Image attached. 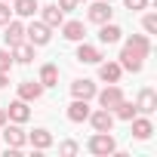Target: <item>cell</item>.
I'll use <instances>...</instances> for the list:
<instances>
[{"instance_id": "obj_2", "label": "cell", "mask_w": 157, "mask_h": 157, "mask_svg": "<svg viewBox=\"0 0 157 157\" xmlns=\"http://www.w3.org/2000/svg\"><path fill=\"white\" fill-rule=\"evenodd\" d=\"M86 148H90V154L108 157V154H114V151H117V142H114V136H111V132H96V136L86 142Z\"/></svg>"}, {"instance_id": "obj_25", "label": "cell", "mask_w": 157, "mask_h": 157, "mask_svg": "<svg viewBox=\"0 0 157 157\" xmlns=\"http://www.w3.org/2000/svg\"><path fill=\"white\" fill-rule=\"evenodd\" d=\"M10 68H13V52L0 49V74H10Z\"/></svg>"}, {"instance_id": "obj_11", "label": "cell", "mask_w": 157, "mask_h": 157, "mask_svg": "<svg viewBox=\"0 0 157 157\" xmlns=\"http://www.w3.org/2000/svg\"><path fill=\"white\" fill-rule=\"evenodd\" d=\"M3 139H6V148H22L28 142V132L22 129V123H13V126H6Z\"/></svg>"}, {"instance_id": "obj_23", "label": "cell", "mask_w": 157, "mask_h": 157, "mask_svg": "<svg viewBox=\"0 0 157 157\" xmlns=\"http://www.w3.org/2000/svg\"><path fill=\"white\" fill-rule=\"evenodd\" d=\"M114 114H117V117H120V120H132V117H136V114H139V108H136V105H132V102H126V99H123V102H120V105H117V108H114Z\"/></svg>"}, {"instance_id": "obj_30", "label": "cell", "mask_w": 157, "mask_h": 157, "mask_svg": "<svg viewBox=\"0 0 157 157\" xmlns=\"http://www.w3.org/2000/svg\"><path fill=\"white\" fill-rule=\"evenodd\" d=\"M123 3H126V10H145L148 0H123Z\"/></svg>"}, {"instance_id": "obj_7", "label": "cell", "mask_w": 157, "mask_h": 157, "mask_svg": "<svg viewBox=\"0 0 157 157\" xmlns=\"http://www.w3.org/2000/svg\"><path fill=\"white\" fill-rule=\"evenodd\" d=\"M102 59H105V56H102L99 46H90V43L80 40V46H77V62H83V65H99Z\"/></svg>"}, {"instance_id": "obj_28", "label": "cell", "mask_w": 157, "mask_h": 157, "mask_svg": "<svg viewBox=\"0 0 157 157\" xmlns=\"http://www.w3.org/2000/svg\"><path fill=\"white\" fill-rule=\"evenodd\" d=\"M77 3H80V0H59L56 6H59L62 13H71V10H77Z\"/></svg>"}, {"instance_id": "obj_3", "label": "cell", "mask_w": 157, "mask_h": 157, "mask_svg": "<svg viewBox=\"0 0 157 157\" xmlns=\"http://www.w3.org/2000/svg\"><path fill=\"white\" fill-rule=\"evenodd\" d=\"M25 37H28V43H34V46H46L49 43V25H43V22H31L28 28H25Z\"/></svg>"}, {"instance_id": "obj_33", "label": "cell", "mask_w": 157, "mask_h": 157, "mask_svg": "<svg viewBox=\"0 0 157 157\" xmlns=\"http://www.w3.org/2000/svg\"><path fill=\"white\" fill-rule=\"evenodd\" d=\"M105 3H114V0H105Z\"/></svg>"}, {"instance_id": "obj_24", "label": "cell", "mask_w": 157, "mask_h": 157, "mask_svg": "<svg viewBox=\"0 0 157 157\" xmlns=\"http://www.w3.org/2000/svg\"><path fill=\"white\" fill-rule=\"evenodd\" d=\"M13 3H16V13H19V16H25V19H28V16H34V13L40 10V6H37V0H13Z\"/></svg>"}, {"instance_id": "obj_10", "label": "cell", "mask_w": 157, "mask_h": 157, "mask_svg": "<svg viewBox=\"0 0 157 157\" xmlns=\"http://www.w3.org/2000/svg\"><path fill=\"white\" fill-rule=\"evenodd\" d=\"M40 96H43V83H40V80H25V83H19V99L37 102Z\"/></svg>"}, {"instance_id": "obj_18", "label": "cell", "mask_w": 157, "mask_h": 157, "mask_svg": "<svg viewBox=\"0 0 157 157\" xmlns=\"http://www.w3.org/2000/svg\"><path fill=\"white\" fill-rule=\"evenodd\" d=\"M43 10V25H49V28H59L62 22H65V13L56 6V3H49V6H40Z\"/></svg>"}, {"instance_id": "obj_16", "label": "cell", "mask_w": 157, "mask_h": 157, "mask_svg": "<svg viewBox=\"0 0 157 157\" xmlns=\"http://www.w3.org/2000/svg\"><path fill=\"white\" fill-rule=\"evenodd\" d=\"M13 62H19V65H31V62H34V43H28V40L16 43V46H13Z\"/></svg>"}, {"instance_id": "obj_17", "label": "cell", "mask_w": 157, "mask_h": 157, "mask_svg": "<svg viewBox=\"0 0 157 157\" xmlns=\"http://www.w3.org/2000/svg\"><path fill=\"white\" fill-rule=\"evenodd\" d=\"M136 108H139L142 114H151V111L157 108V93H154L151 86H145V90L139 93V102H136Z\"/></svg>"}, {"instance_id": "obj_32", "label": "cell", "mask_w": 157, "mask_h": 157, "mask_svg": "<svg viewBox=\"0 0 157 157\" xmlns=\"http://www.w3.org/2000/svg\"><path fill=\"white\" fill-rule=\"evenodd\" d=\"M6 123V108H0V126Z\"/></svg>"}, {"instance_id": "obj_4", "label": "cell", "mask_w": 157, "mask_h": 157, "mask_svg": "<svg viewBox=\"0 0 157 157\" xmlns=\"http://www.w3.org/2000/svg\"><path fill=\"white\" fill-rule=\"evenodd\" d=\"M86 120L93 123V129H96V132H111V126H114V111L99 108V111H90V117H86Z\"/></svg>"}, {"instance_id": "obj_34", "label": "cell", "mask_w": 157, "mask_h": 157, "mask_svg": "<svg viewBox=\"0 0 157 157\" xmlns=\"http://www.w3.org/2000/svg\"><path fill=\"white\" fill-rule=\"evenodd\" d=\"M80 3H83V0H80Z\"/></svg>"}, {"instance_id": "obj_13", "label": "cell", "mask_w": 157, "mask_h": 157, "mask_svg": "<svg viewBox=\"0 0 157 157\" xmlns=\"http://www.w3.org/2000/svg\"><path fill=\"white\" fill-rule=\"evenodd\" d=\"M59 28H62L65 40H74V43H80V40L86 37V28H83V22H74V19H71V22H62Z\"/></svg>"}, {"instance_id": "obj_26", "label": "cell", "mask_w": 157, "mask_h": 157, "mask_svg": "<svg viewBox=\"0 0 157 157\" xmlns=\"http://www.w3.org/2000/svg\"><path fill=\"white\" fill-rule=\"evenodd\" d=\"M142 25H145V31H148V34H154V31H157V16H154V13H148V16L142 19Z\"/></svg>"}, {"instance_id": "obj_6", "label": "cell", "mask_w": 157, "mask_h": 157, "mask_svg": "<svg viewBox=\"0 0 157 157\" xmlns=\"http://www.w3.org/2000/svg\"><path fill=\"white\" fill-rule=\"evenodd\" d=\"M28 117H31V108H28L25 99H16L6 108V120H13V123H28Z\"/></svg>"}, {"instance_id": "obj_15", "label": "cell", "mask_w": 157, "mask_h": 157, "mask_svg": "<svg viewBox=\"0 0 157 157\" xmlns=\"http://www.w3.org/2000/svg\"><path fill=\"white\" fill-rule=\"evenodd\" d=\"M120 74H123L120 62H99V77H102L105 83H117Z\"/></svg>"}, {"instance_id": "obj_27", "label": "cell", "mask_w": 157, "mask_h": 157, "mask_svg": "<svg viewBox=\"0 0 157 157\" xmlns=\"http://www.w3.org/2000/svg\"><path fill=\"white\" fill-rule=\"evenodd\" d=\"M59 151L71 157V154H77V142H71V139H68V142H62V145H59Z\"/></svg>"}, {"instance_id": "obj_9", "label": "cell", "mask_w": 157, "mask_h": 157, "mask_svg": "<svg viewBox=\"0 0 157 157\" xmlns=\"http://www.w3.org/2000/svg\"><path fill=\"white\" fill-rule=\"evenodd\" d=\"M111 13H114V10H111V3L99 0V3H93V6H90V13H86V16H90V22L105 25V22H111Z\"/></svg>"}, {"instance_id": "obj_14", "label": "cell", "mask_w": 157, "mask_h": 157, "mask_svg": "<svg viewBox=\"0 0 157 157\" xmlns=\"http://www.w3.org/2000/svg\"><path fill=\"white\" fill-rule=\"evenodd\" d=\"M96 93H99V90H96V83H93V80H86V77H83V80H74V83H71V96H74V99H86V102H90Z\"/></svg>"}, {"instance_id": "obj_8", "label": "cell", "mask_w": 157, "mask_h": 157, "mask_svg": "<svg viewBox=\"0 0 157 157\" xmlns=\"http://www.w3.org/2000/svg\"><path fill=\"white\" fill-rule=\"evenodd\" d=\"M3 28H6V31H3V40H6V46H10V49H13L16 43H22V40H25V25H22V22H13V19H10Z\"/></svg>"}, {"instance_id": "obj_12", "label": "cell", "mask_w": 157, "mask_h": 157, "mask_svg": "<svg viewBox=\"0 0 157 157\" xmlns=\"http://www.w3.org/2000/svg\"><path fill=\"white\" fill-rule=\"evenodd\" d=\"M90 117V105H86V99H74L71 105H68V120L71 123H83Z\"/></svg>"}, {"instance_id": "obj_22", "label": "cell", "mask_w": 157, "mask_h": 157, "mask_svg": "<svg viewBox=\"0 0 157 157\" xmlns=\"http://www.w3.org/2000/svg\"><path fill=\"white\" fill-rule=\"evenodd\" d=\"M120 34H123V31H120L117 25L105 22V25H102V31H99V40H102V43H117V40H120Z\"/></svg>"}, {"instance_id": "obj_20", "label": "cell", "mask_w": 157, "mask_h": 157, "mask_svg": "<svg viewBox=\"0 0 157 157\" xmlns=\"http://www.w3.org/2000/svg\"><path fill=\"white\" fill-rule=\"evenodd\" d=\"M40 83H43V90H46V86H59V68H56L52 62H46V65L40 68Z\"/></svg>"}, {"instance_id": "obj_31", "label": "cell", "mask_w": 157, "mask_h": 157, "mask_svg": "<svg viewBox=\"0 0 157 157\" xmlns=\"http://www.w3.org/2000/svg\"><path fill=\"white\" fill-rule=\"evenodd\" d=\"M6 83H10V77H6V74H0V90H3Z\"/></svg>"}, {"instance_id": "obj_5", "label": "cell", "mask_w": 157, "mask_h": 157, "mask_svg": "<svg viewBox=\"0 0 157 157\" xmlns=\"http://www.w3.org/2000/svg\"><path fill=\"white\" fill-rule=\"evenodd\" d=\"M96 96H99V105L108 108V111H114V108L123 102V90H120L117 83H111L108 90H102V93H96Z\"/></svg>"}, {"instance_id": "obj_1", "label": "cell", "mask_w": 157, "mask_h": 157, "mask_svg": "<svg viewBox=\"0 0 157 157\" xmlns=\"http://www.w3.org/2000/svg\"><path fill=\"white\" fill-rule=\"evenodd\" d=\"M148 52H151V40H148V34H132V37L123 43L120 68H126V71L139 74V71H142V65H145V59H148Z\"/></svg>"}, {"instance_id": "obj_19", "label": "cell", "mask_w": 157, "mask_h": 157, "mask_svg": "<svg viewBox=\"0 0 157 157\" xmlns=\"http://www.w3.org/2000/svg\"><path fill=\"white\" fill-rule=\"evenodd\" d=\"M129 123H132V136H136V139H151L154 126H151V120H148V117H132Z\"/></svg>"}, {"instance_id": "obj_29", "label": "cell", "mask_w": 157, "mask_h": 157, "mask_svg": "<svg viewBox=\"0 0 157 157\" xmlns=\"http://www.w3.org/2000/svg\"><path fill=\"white\" fill-rule=\"evenodd\" d=\"M10 13H13V10L6 6V0H0V25H6V22H10Z\"/></svg>"}, {"instance_id": "obj_21", "label": "cell", "mask_w": 157, "mask_h": 157, "mask_svg": "<svg viewBox=\"0 0 157 157\" xmlns=\"http://www.w3.org/2000/svg\"><path fill=\"white\" fill-rule=\"evenodd\" d=\"M28 142H31L37 151H43V148H49V145H52V132H49V129H34V132L28 136Z\"/></svg>"}]
</instances>
